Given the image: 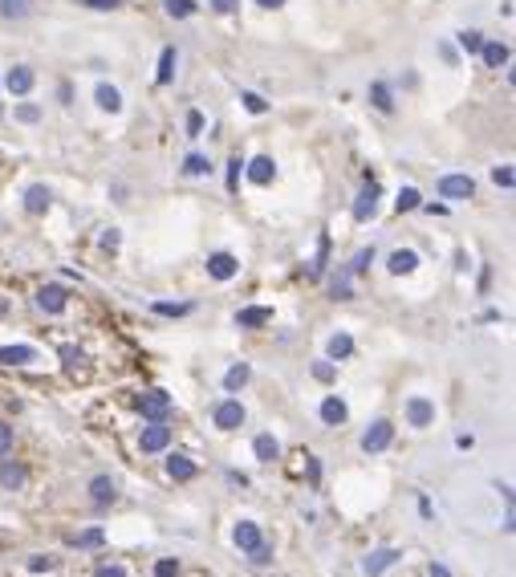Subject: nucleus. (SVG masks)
Masks as SVG:
<instances>
[{"label": "nucleus", "mask_w": 516, "mask_h": 577, "mask_svg": "<svg viewBox=\"0 0 516 577\" xmlns=\"http://www.w3.org/2000/svg\"><path fill=\"white\" fill-rule=\"evenodd\" d=\"M90 496H94V504H115L118 500V484L110 476H94L90 479Z\"/></svg>", "instance_id": "obj_13"}, {"label": "nucleus", "mask_w": 516, "mask_h": 577, "mask_svg": "<svg viewBox=\"0 0 516 577\" xmlns=\"http://www.w3.org/2000/svg\"><path fill=\"white\" fill-rule=\"evenodd\" d=\"M370 260H374V248H362V252H358V256H354L350 273H366V268H370Z\"/></svg>", "instance_id": "obj_36"}, {"label": "nucleus", "mask_w": 516, "mask_h": 577, "mask_svg": "<svg viewBox=\"0 0 516 577\" xmlns=\"http://www.w3.org/2000/svg\"><path fill=\"white\" fill-rule=\"evenodd\" d=\"M212 419L220 431H236L240 423H244V406H240V398H224V403H216Z\"/></svg>", "instance_id": "obj_3"}, {"label": "nucleus", "mask_w": 516, "mask_h": 577, "mask_svg": "<svg viewBox=\"0 0 516 577\" xmlns=\"http://www.w3.org/2000/svg\"><path fill=\"white\" fill-rule=\"evenodd\" d=\"M407 419H410V427H431L435 403H431V398H410V403H407Z\"/></svg>", "instance_id": "obj_10"}, {"label": "nucleus", "mask_w": 516, "mask_h": 577, "mask_svg": "<svg viewBox=\"0 0 516 577\" xmlns=\"http://www.w3.org/2000/svg\"><path fill=\"white\" fill-rule=\"evenodd\" d=\"M399 557H402L399 549H378V553H370V557L362 561V569H366L370 577H378V573H386V569H391Z\"/></svg>", "instance_id": "obj_11"}, {"label": "nucleus", "mask_w": 516, "mask_h": 577, "mask_svg": "<svg viewBox=\"0 0 516 577\" xmlns=\"http://www.w3.org/2000/svg\"><path fill=\"white\" fill-rule=\"evenodd\" d=\"M139 411H143V419L163 423L167 414H171V395H167V390H147V395L139 398Z\"/></svg>", "instance_id": "obj_2"}, {"label": "nucleus", "mask_w": 516, "mask_h": 577, "mask_svg": "<svg viewBox=\"0 0 516 577\" xmlns=\"http://www.w3.org/2000/svg\"><path fill=\"white\" fill-rule=\"evenodd\" d=\"M228 167H232V171H228V187H236V175H240V167H244V163H240V159H232Z\"/></svg>", "instance_id": "obj_51"}, {"label": "nucleus", "mask_w": 516, "mask_h": 577, "mask_svg": "<svg viewBox=\"0 0 516 577\" xmlns=\"http://www.w3.org/2000/svg\"><path fill=\"white\" fill-rule=\"evenodd\" d=\"M272 175H277V163H272L269 154L248 163V179H253V183H272Z\"/></svg>", "instance_id": "obj_17"}, {"label": "nucleus", "mask_w": 516, "mask_h": 577, "mask_svg": "<svg viewBox=\"0 0 516 577\" xmlns=\"http://www.w3.org/2000/svg\"><path fill=\"white\" fill-rule=\"evenodd\" d=\"M175 61H180V57H175V49L167 45L163 57H159V86H167V81L175 78Z\"/></svg>", "instance_id": "obj_27"}, {"label": "nucleus", "mask_w": 516, "mask_h": 577, "mask_svg": "<svg viewBox=\"0 0 516 577\" xmlns=\"http://www.w3.org/2000/svg\"><path fill=\"white\" fill-rule=\"evenodd\" d=\"M391 439H394V423L391 419H378V423H370L366 435H362V451H366V455L386 451V447H391Z\"/></svg>", "instance_id": "obj_1"}, {"label": "nucleus", "mask_w": 516, "mask_h": 577, "mask_svg": "<svg viewBox=\"0 0 516 577\" xmlns=\"http://www.w3.org/2000/svg\"><path fill=\"white\" fill-rule=\"evenodd\" d=\"M313 374H318L321 382H329V378H334V366H329V362H318V366H313Z\"/></svg>", "instance_id": "obj_49"}, {"label": "nucleus", "mask_w": 516, "mask_h": 577, "mask_svg": "<svg viewBox=\"0 0 516 577\" xmlns=\"http://www.w3.org/2000/svg\"><path fill=\"white\" fill-rule=\"evenodd\" d=\"M17 118H21V122H37V118H41V110L25 102V106H17Z\"/></svg>", "instance_id": "obj_44"}, {"label": "nucleus", "mask_w": 516, "mask_h": 577, "mask_svg": "<svg viewBox=\"0 0 516 577\" xmlns=\"http://www.w3.org/2000/svg\"><path fill=\"white\" fill-rule=\"evenodd\" d=\"M253 561H256V565H269V561H272V549H269V544H256V549H253Z\"/></svg>", "instance_id": "obj_43"}, {"label": "nucleus", "mask_w": 516, "mask_h": 577, "mask_svg": "<svg viewBox=\"0 0 516 577\" xmlns=\"http://www.w3.org/2000/svg\"><path fill=\"white\" fill-rule=\"evenodd\" d=\"M386 268H391L394 276H407V273H415V268H419V252H415V248H399V252H391V260H386Z\"/></svg>", "instance_id": "obj_12"}, {"label": "nucleus", "mask_w": 516, "mask_h": 577, "mask_svg": "<svg viewBox=\"0 0 516 577\" xmlns=\"http://www.w3.org/2000/svg\"><path fill=\"white\" fill-rule=\"evenodd\" d=\"M326 256H329V236L321 232V240H318V256H313V265H309V276L318 281L321 273H326Z\"/></svg>", "instance_id": "obj_30"}, {"label": "nucleus", "mask_w": 516, "mask_h": 577, "mask_svg": "<svg viewBox=\"0 0 516 577\" xmlns=\"http://www.w3.org/2000/svg\"><path fill=\"white\" fill-rule=\"evenodd\" d=\"M207 273H212L216 281H232V276L240 273V260L232 256V252H216V256H207Z\"/></svg>", "instance_id": "obj_6"}, {"label": "nucleus", "mask_w": 516, "mask_h": 577, "mask_svg": "<svg viewBox=\"0 0 516 577\" xmlns=\"http://www.w3.org/2000/svg\"><path fill=\"white\" fill-rule=\"evenodd\" d=\"M191 305H167V301H159L155 305V313H163V317H180V313H188Z\"/></svg>", "instance_id": "obj_40"}, {"label": "nucleus", "mask_w": 516, "mask_h": 577, "mask_svg": "<svg viewBox=\"0 0 516 577\" xmlns=\"http://www.w3.org/2000/svg\"><path fill=\"white\" fill-rule=\"evenodd\" d=\"M94 98H98V106H102V110H110V114L123 110V94H118L115 86H106V81H102V86L94 89Z\"/></svg>", "instance_id": "obj_21"}, {"label": "nucleus", "mask_w": 516, "mask_h": 577, "mask_svg": "<svg viewBox=\"0 0 516 577\" xmlns=\"http://www.w3.org/2000/svg\"><path fill=\"white\" fill-rule=\"evenodd\" d=\"M29 569H33V573H41V569H53V557H33V561H29Z\"/></svg>", "instance_id": "obj_50"}, {"label": "nucleus", "mask_w": 516, "mask_h": 577, "mask_svg": "<svg viewBox=\"0 0 516 577\" xmlns=\"http://www.w3.org/2000/svg\"><path fill=\"white\" fill-rule=\"evenodd\" d=\"M256 5H261V8H281L285 0H256Z\"/></svg>", "instance_id": "obj_54"}, {"label": "nucleus", "mask_w": 516, "mask_h": 577, "mask_svg": "<svg viewBox=\"0 0 516 577\" xmlns=\"http://www.w3.org/2000/svg\"><path fill=\"white\" fill-rule=\"evenodd\" d=\"M102 244H106V248H118V228H110V232L102 236Z\"/></svg>", "instance_id": "obj_53"}, {"label": "nucleus", "mask_w": 516, "mask_h": 577, "mask_svg": "<svg viewBox=\"0 0 516 577\" xmlns=\"http://www.w3.org/2000/svg\"><path fill=\"white\" fill-rule=\"evenodd\" d=\"M253 451H256V460L261 463H272L281 455V443L272 435H256V443H253Z\"/></svg>", "instance_id": "obj_22"}, {"label": "nucleus", "mask_w": 516, "mask_h": 577, "mask_svg": "<svg viewBox=\"0 0 516 577\" xmlns=\"http://www.w3.org/2000/svg\"><path fill=\"white\" fill-rule=\"evenodd\" d=\"M334 297H337V301L354 297V293H350V273H342V276H337V281H334Z\"/></svg>", "instance_id": "obj_37"}, {"label": "nucleus", "mask_w": 516, "mask_h": 577, "mask_svg": "<svg viewBox=\"0 0 516 577\" xmlns=\"http://www.w3.org/2000/svg\"><path fill=\"white\" fill-rule=\"evenodd\" d=\"M199 130H204V114H196V110H191V114H188V135L196 138Z\"/></svg>", "instance_id": "obj_46"}, {"label": "nucleus", "mask_w": 516, "mask_h": 577, "mask_svg": "<svg viewBox=\"0 0 516 577\" xmlns=\"http://www.w3.org/2000/svg\"><path fill=\"white\" fill-rule=\"evenodd\" d=\"M480 53H484V65H488V70H500V65L508 61V45H500V41H484Z\"/></svg>", "instance_id": "obj_19"}, {"label": "nucleus", "mask_w": 516, "mask_h": 577, "mask_svg": "<svg viewBox=\"0 0 516 577\" xmlns=\"http://www.w3.org/2000/svg\"><path fill=\"white\" fill-rule=\"evenodd\" d=\"M0 484L21 488V484H25V468H17V463H0Z\"/></svg>", "instance_id": "obj_29"}, {"label": "nucleus", "mask_w": 516, "mask_h": 577, "mask_svg": "<svg viewBox=\"0 0 516 577\" xmlns=\"http://www.w3.org/2000/svg\"><path fill=\"white\" fill-rule=\"evenodd\" d=\"M94 577H126V569H123V565H102Z\"/></svg>", "instance_id": "obj_48"}, {"label": "nucleus", "mask_w": 516, "mask_h": 577, "mask_svg": "<svg viewBox=\"0 0 516 577\" xmlns=\"http://www.w3.org/2000/svg\"><path fill=\"white\" fill-rule=\"evenodd\" d=\"M29 13H33V0H0V16L5 21H21Z\"/></svg>", "instance_id": "obj_23"}, {"label": "nucleus", "mask_w": 516, "mask_h": 577, "mask_svg": "<svg viewBox=\"0 0 516 577\" xmlns=\"http://www.w3.org/2000/svg\"><path fill=\"white\" fill-rule=\"evenodd\" d=\"M0 309H5V305H0Z\"/></svg>", "instance_id": "obj_56"}, {"label": "nucleus", "mask_w": 516, "mask_h": 577, "mask_svg": "<svg viewBox=\"0 0 516 577\" xmlns=\"http://www.w3.org/2000/svg\"><path fill=\"white\" fill-rule=\"evenodd\" d=\"M240 102H244L253 114H264V110H269V102H264L261 94H244V98H240Z\"/></svg>", "instance_id": "obj_38"}, {"label": "nucleus", "mask_w": 516, "mask_h": 577, "mask_svg": "<svg viewBox=\"0 0 516 577\" xmlns=\"http://www.w3.org/2000/svg\"><path fill=\"white\" fill-rule=\"evenodd\" d=\"M33 81H37V73L29 70V65H13L9 78H5V89H9V94H29Z\"/></svg>", "instance_id": "obj_7"}, {"label": "nucleus", "mask_w": 516, "mask_h": 577, "mask_svg": "<svg viewBox=\"0 0 516 577\" xmlns=\"http://www.w3.org/2000/svg\"><path fill=\"white\" fill-rule=\"evenodd\" d=\"M143 451H163L167 443H171V427H163V423H151V427H143Z\"/></svg>", "instance_id": "obj_8"}, {"label": "nucleus", "mask_w": 516, "mask_h": 577, "mask_svg": "<svg viewBox=\"0 0 516 577\" xmlns=\"http://www.w3.org/2000/svg\"><path fill=\"white\" fill-rule=\"evenodd\" d=\"M248 378H253V370H248L244 362H236V366H232L228 374H224V390H240V386H244Z\"/></svg>", "instance_id": "obj_25"}, {"label": "nucleus", "mask_w": 516, "mask_h": 577, "mask_svg": "<svg viewBox=\"0 0 516 577\" xmlns=\"http://www.w3.org/2000/svg\"><path fill=\"white\" fill-rule=\"evenodd\" d=\"M167 13L180 16V21H183V16L196 13V0H167Z\"/></svg>", "instance_id": "obj_34"}, {"label": "nucleus", "mask_w": 516, "mask_h": 577, "mask_svg": "<svg viewBox=\"0 0 516 577\" xmlns=\"http://www.w3.org/2000/svg\"><path fill=\"white\" fill-rule=\"evenodd\" d=\"M86 8H118V0H82Z\"/></svg>", "instance_id": "obj_52"}, {"label": "nucleus", "mask_w": 516, "mask_h": 577, "mask_svg": "<svg viewBox=\"0 0 516 577\" xmlns=\"http://www.w3.org/2000/svg\"><path fill=\"white\" fill-rule=\"evenodd\" d=\"M326 349H329V358H350L354 354V338H350V333H334Z\"/></svg>", "instance_id": "obj_26"}, {"label": "nucleus", "mask_w": 516, "mask_h": 577, "mask_svg": "<svg viewBox=\"0 0 516 577\" xmlns=\"http://www.w3.org/2000/svg\"><path fill=\"white\" fill-rule=\"evenodd\" d=\"M207 167H212V163H207L204 154H188V159H183V171H188V175H207Z\"/></svg>", "instance_id": "obj_33"}, {"label": "nucleus", "mask_w": 516, "mask_h": 577, "mask_svg": "<svg viewBox=\"0 0 516 577\" xmlns=\"http://www.w3.org/2000/svg\"><path fill=\"white\" fill-rule=\"evenodd\" d=\"M492 179H496V187H512L516 179H512V167H496L492 171Z\"/></svg>", "instance_id": "obj_39"}, {"label": "nucleus", "mask_w": 516, "mask_h": 577, "mask_svg": "<svg viewBox=\"0 0 516 577\" xmlns=\"http://www.w3.org/2000/svg\"><path fill=\"white\" fill-rule=\"evenodd\" d=\"M232 536H236V544H240V549H244V553H253L256 544H261V528H256L253 520H240V525H236V533H232Z\"/></svg>", "instance_id": "obj_18"}, {"label": "nucleus", "mask_w": 516, "mask_h": 577, "mask_svg": "<svg viewBox=\"0 0 516 577\" xmlns=\"http://www.w3.org/2000/svg\"><path fill=\"white\" fill-rule=\"evenodd\" d=\"M394 208H399V211H415L419 208V191H415V187H402L399 200H394Z\"/></svg>", "instance_id": "obj_32"}, {"label": "nucleus", "mask_w": 516, "mask_h": 577, "mask_svg": "<svg viewBox=\"0 0 516 577\" xmlns=\"http://www.w3.org/2000/svg\"><path fill=\"white\" fill-rule=\"evenodd\" d=\"M175 569H180V565H175L171 557H163V561L155 565V577H175Z\"/></svg>", "instance_id": "obj_45"}, {"label": "nucleus", "mask_w": 516, "mask_h": 577, "mask_svg": "<svg viewBox=\"0 0 516 577\" xmlns=\"http://www.w3.org/2000/svg\"><path fill=\"white\" fill-rule=\"evenodd\" d=\"M439 195H443V200H472L475 179L472 175H443L439 179Z\"/></svg>", "instance_id": "obj_4"}, {"label": "nucleus", "mask_w": 516, "mask_h": 577, "mask_svg": "<svg viewBox=\"0 0 516 577\" xmlns=\"http://www.w3.org/2000/svg\"><path fill=\"white\" fill-rule=\"evenodd\" d=\"M50 200H53L50 187L33 183V187L25 191V211H29V216H41V211H50Z\"/></svg>", "instance_id": "obj_14"}, {"label": "nucleus", "mask_w": 516, "mask_h": 577, "mask_svg": "<svg viewBox=\"0 0 516 577\" xmlns=\"http://www.w3.org/2000/svg\"><path fill=\"white\" fill-rule=\"evenodd\" d=\"M167 471H171V479H191V476H196V463H191L188 455L175 451L171 460H167Z\"/></svg>", "instance_id": "obj_24"}, {"label": "nucleus", "mask_w": 516, "mask_h": 577, "mask_svg": "<svg viewBox=\"0 0 516 577\" xmlns=\"http://www.w3.org/2000/svg\"><path fill=\"white\" fill-rule=\"evenodd\" d=\"M480 45H484V33H475V29L459 33V49H464V53H480Z\"/></svg>", "instance_id": "obj_31"}, {"label": "nucleus", "mask_w": 516, "mask_h": 577, "mask_svg": "<svg viewBox=\"0 0 516 577\" xmlns=\"http://www.w3.org/2000/svg\"><path fill=\"white\" fill-rule=\"evenodd\" d=\"M9 447H13V427H9L5 419H0V455L9 451Z\"/></svg>", "instance_id": "obj_41"}, {"label": "nucleus", "mask_w": 516, "mask_h": 577, "mask_svg": "<svg viewBox=\"0 0 516 577\" xmlns=\"http://www.w3.org/2000/svg\"><path fill=\"white\" fill-rule=\"evenodd\" d=\"M66 301H69V293L61 289V284H45V289L37 293V305H41L45 313H61V309H66Z\"/></svg>", "instance_id": "obj_9"}, {"label": "nucleus", "mask_w": 516, "mask_h": 577, "mask_svg": "<svg viewBox=\"0 0 516 577\" xmlns=\"http://www.w3.org/2000/svg\"><path fill=\"white\" fill-rule=\"evenodd\" d=\"M370 102H374L382 114H391V110H394V98H391V89H386L382 81H374V86H370Z\"/></svg>", "instance_id": "obj_28"}, {"label": "nucleus", "mask_w": 516, "mask_h": 577, "mask_svg": "<svg viewBox=\"0 0 516 577\" xmlns=\"http://www.w3.org/2000/svg\"><path fill=\"white\" fill-rule=\"evenodd\" d=\"M74 544H78V549H94V544H102V528H90V533L74 536Z\"/></svg>", "instance_id": "obj_35"}, {"label": "nucleus", "mask_w": 516, "mask_h": 577, "mask_svg": "<svg viewBox=\"0 0 516 577\" xmlns=\"http://www.w3.org/2000/svg\"><path fill=\"white\" fill-rule=\"evenodd\" d=\"M346 414H350V411H346V403H342V398H337V395H329L326 403H321V419H326L329 427H337V423H346Z\"/></svg>", "instance_id": "obj_20"}, {"label": "nucleus", "mask_w": 516, "mask_h": 577, "mask_svg": "<svg viewBox=\"0 0 516 577\" xmlns=\"http://www.w3.org/2000/svg\"><path fill=\"white\" fill-rule=\"evenodd\" d=\"M431 577H451V573H447L443 565H431Z\"/></svg>", "instance_id": "obj_55"}, {"label": "nucleus", "mask_w": 516, "mask_h": 577, "mask_svg": "<svg viewBox=\"0 0 516 577\" xmlns=\"http://www.w3.org/2000/svg\"><path fill=\"white\" fill-rule=\"evenodd\" d=\"M378 195H382V187L374 183V179H366V187H362V195L354 200V219H370L378 211Z\"/></svg>", "instance_id": "obj_5"}, {"label": "nucleus", "mask_w": 516, "mask_h": 577, "mask_svg": "<svg viewBox=\"0 0 516 577\" xmlns=\"http://www.w3.org/2000/svg\"><path fill=\"white\" fill-rule=\"evenodd\" d=\"M37 358L33 346H0V362L5 366H29Z\"/></svg>", "instance_id": "obj_15"}, {"label": "nucleus", "mask_w": 516, "mask_h": 577, "mask_svg": "<svg viewBox=\"0 0 516 577\" xmlns=\"http://www.w3.org/2000/svg\"><path fill=\"white\" fill-rule=\"evenodd\" d=\"M61 358H66V366H69V370H78V366H82V362H86V358H82V354H78V349H74V346H66V349H61Z\"/></svg>", "instance_id": "obj_42"}, {"label": "nucleus", "mask_w": 516, "mask_h": 577, "mask_svg": "<svg viewBox=\"0 0 516 577\" xmlns=\"http://www.w3.org/2000/svg\"><path fill=\"white\" fill-rule=\"evenodd\" d=\"M269 321H272V309H264V305L240 309L236 313V325H244V330H256V325H269Z\"/></svg>", "instance_id": "obj_16"}, {"label": "nucleus", "mask_w": 516, "mask_h": 577, "mask_svg": "<svg viewBox=\"0 0 516 577\" xmlns=\"http://www.w3.org/2000/svg\"><path fill=\"white\" fill-rule=\"evenodd\" d=\"M212 8H216V13H236L240 0H212Z\"/></svg>", "instance_id": "obj_47"}]
</instances>
